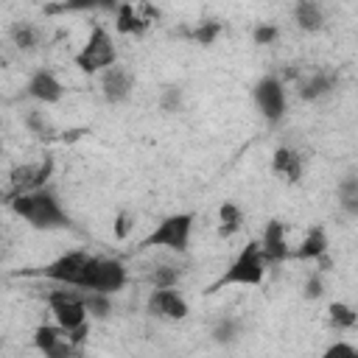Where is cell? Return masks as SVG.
Instances as JSON below:
<instances>
[{
	"instance_id": "1",
	"label": "cell",
	"mask_w": 358,
	"mask_h": 358,
	"mask_svg": "<svg viewBox=\"0 0 358 358\" xmlns=\"http://www.w3.org/2000/svg\"><path fill=\"white\" fill-rule=\"evenodd\" d=\"M8 207L14 215H20L34 229H67V227H73V221L64 213L53 187H42V190H31L25 196H17Z\"/></svg>"
},
{
	"instance_id": "2",
	"label": "cell",
	"mask_w": 358,
	"mask_h": 358,
	"mask_svg": "<svg viewBox=\"0 0 358 358\" xmlns=\"http://www.w3.org/2000/svg\"><path fill=\"white\" fill-rule=\"evenodd\" d=\"M266 271H268V263L263 257L260 241H252L238 252V257L224 268V274L207 288V294H215L227 285H260Z\"/></svg>"
},
{
	"instance_id": "3",
	"label": "cell",
	"mask_w": 358,
	"mask_h": 358,
	"mask_svg": "<svg viewBox=\"0 0 358 358\" xmlns=\"http://www.w3.org/2000/svg\"><path fill=\"white\" fill-rule=\"evenodd\" d=\"M193 221H196V213H173V215H165L140 246L143 249H168V252L185 255L190 249Z\"/></svg>"
},
{
	"instance_id": "4",
	"label": "cell",
	"mask_w": 358,
	"mask_h": 358,
	"mask_svg": "<svg viewBox=\"0 0 358 358\" xmlns=\"http://www.w3.org/2000/svg\"><path fill=\"white\" fill-rule=\"evenodd\" d=\"M73 62H76V67L81 73H90V76L115 67L117 64V48L112 42V34L101 22H95L90 36H87V42H84V48L73 56Z\"/></svg>"
},
{
	"instance_id": "5",
	"label": "cell",
	"mask_w": 358,
	"mask_h": 358,
	"mask_svg": "<svg viewBox=\"0 0 358 358\" xmlns=\"http://www.w3.org/2000/svg\"><path fill=\"white\" fill-rule=\"evenodd\" d=\"M129 282V271L123 260L117 257H90L87 277H84V291H101V294H115Z\"/></svg>"
},
{
	"instance_id": "6",
	"label": "cell",
	"mask_w": 358,
	"mask_h": 358,
	"mask_svg": "<svg viewBox=\"0 0 358 358\" xmlns=\"http://www.w3.org/2000/svg\"><path fill=\"white\" fill-rule=\"evenodd\" d=\"M48 302H50V313L56 319V324L70 333L81 324L90 322V313H87V305H84V291L81 288H64V291H53L48 294Z\"/></svg>"
},
{
	"instance_id": "7",
	"label": "cell",
	"mask_w": 358,
	"mask_h": 358,
	"mask_svg": "<svg viewBox=\"0 0 358 358\" xmlns=\"http://www.w3.org/2000/svg\"><path fill=\"white\" fill-rule=\"evenodd\" d=\"M90 257L92 255H87V252H67V255L50 260L48 266H42L36 274L45 277V280H53L64 288H81L84 291V277H87Z\"/></svg>"
},
{
	"instance_id": "8",
	"label": "cell",
	"mask_w": 358,
	"mask_h": 358,
	"mask_svg": "<svg viewBox=\"0 0 358 358\" xmlns=\"http://www.w3.org/2000/svg\"><path fill=\"white\" fill-rule=\"evenodd\" d=\"M53 173V159H42V162H22L11 171L8 176V190H6V204H11L17 196H25L31 190H42L48 187V179Z\"/></svg>"
},
{
	"instance_id": "9",
	"label": "cell",
	"mask_w": 358,
	"mask_h": 358,
	"mask_svg": "<svg viewBox=\"0 0 358 358\" xmlns=\"http://www.w3.org/2000/svg\"><path fill=\"white\" fill-rule=\"evenodd\" d=\"M255 103L268 123H280L285 115V84L280 76H263L255 84Z\"/></svg>"
},
{
	"instance_id": "10",
	"label": "cell",
	"mask_w": 358,
	"mask_h": 358,
	"mask_svg": "<svg viewBox=\"0 0 358 358\" xmlns=\"http://www.w3.org/2000/svg\"><path fill=\"white\" fill-rule=\"evenodd\" d=\"M145 310L157 319H168V322H182L190 313L187 299L176 291V288H159V291H148L145 299Z\"/></svg>"
},
{
	"instance_id": "11",
	"label": "cell",
	"mask_w": 358,
	"mask_h": 358,
	"mask_svg": "<svg viewBox=\"0 0 358 358\" xmlns=\"http://www.w3.org/2000/svg\"><path fill=\"white\" fill-rule=\"evenodd\" d=\"M134 90V76L126 64H115L101 73V95L106 103H123Z\"/></svg>"
},
{
	"instance_id": "12",
	"label": "cell",
	"mask_w": 358,
	"mask_h": 358,
	"mask_svg": "<svg viewBox=\"0 0 358 358\" xmlns=\"http://www.w3.org/2000/svg\"><path fill=\"white\" fill-rule=\"evenodd\" d=\"M260 249H263V257L268 266H280L291 257V246L285 241V224L280 218H271L263 229V238H260Z\"/></svg>"
},
{
	"instance_id": "13",
	"label": "cell",
	"mask_w": 358,
	"mask_h": 358,
	"mask_svg": "<svg viewBox=\"0 0 358 358\" xmlns=\"http://www.w3.org/2000/svg\"><path fill=\"white\" fill-rule=\"evenodd\" d=\"M25 92H28L34 101L50 106V103H59V101L64 98V84L56 78V73H50V70H36V73L28 78Z\"/></svg>"
},
{
	"instance_id": "14",
	"label": "cell",
	"mask_w": 358,
	"mask_h": 358,
	"mask_svg": "<svg viewBox=\"0 0 358 358\" xmlns=\"http://www.w3.org/2000/svg\"><path fill=\"white\" fill-rule=\"evenodd\" d=\"M148 28H151V22L140 14L137 6H131V3H120V6L115 8V31H117V34H126V36H143Z\"/></svg>"
},
{
	"instance_id": "15",
	"label": "cell",
	"mask_w": 358,
	"mask_h": 358,
	"mask_svg": "<svg viewBox=\"0 0 358 358\" xmlns=\"http://www.w3.org/2000/svg\"><path fill=\"white\" fill-rule=\"evenodd\" d=\"M327 232H324V227H310L308 229V235L302 238V243L291 252V257L294 260H310V263H316L322 255H327Z\"/></svg>"
},
{
	"instance_id": "16",
	"label": "cell",
	"mask_w": 358,
	"mask_h": 358,
	"mask_svg": "<svg viewBox=\"0 0 358 358\" xmlns=\"http://www.w3.org/2000/svg\"><path fill=\"white\" fill-rule=\"evenodd\" d=\"M336 84H338V78H336L333 73L316 70L313 76H308L305 81H299V98H302V101H319V98L330 95V92L336 90Z\"/></svg>"
},
{
	"instance_id": "17",
	"label": "cell",
	"mask_w": 358,
	"mask_h": 358,
	"mask_svg": "<svg viewBox=\"0 0 358 358\" xmlns=\"http://www.w3.org/2000/svg\"><path fill=\"white\" fill-rule=\"evenodd\" d=\"M294 22H296L302 31L316 34V31L324 28V8H322L319 3H313V0H299V3L294 6Z\"/></svg>"
},
{
	"instance_id": "18",
	"label": "cell",
	"mask_w": 358,
	"mask_h": 358,
	"mask_svg": "<svg viewBox=\"0 0 358 358\" xmlns=\"http://www.w3.org/2000/svg\"><path fill=\"white\" fill-rule=\"evenodd\" d=\"M243 224V213L235 201H224L218 207V235L221 238H232Z\"/></svg>"
},
{
	"instance_id": "19",
	"label": "cell",
	"mask_w": 358,
	"mask_h": 358,
	"mask_svg": "<svg viewBox=\"0 0 358 358\" xmlns=\"http://www.w3.org/2000/svg\"><path fill=\"white\" fill-rule=\"evenodd\" d=\"M327 322H330V327L333 330H352L355 324H358V310L352 308V305H347V302H330V308H327Z\"/></svg>"
},
{
	"instance_id": "20",
	"label": "cell",
	"mask_w": 358,
	"mask_h": 358,
	"mask_svg": "<svg viewBox=\"0 0 358 358\" xmlns=\"http://www.w3.org/2000/svg\"><path fill=\"white\" fill-rule=\"evenodd\" d=\"M336 196H338V207L347 215L358 218V176H344L336 187Z\"/></svg>"
},
{
	"instance_id": "21",
	"label": "cell",
	"mask_w": 358,
	"mask_h": 358,
	"mask_svg": "<svg viewBox=\"0 0 358 358\" xmlns=\"http://www.w3.org/2000/svg\"><path fill=\"white\" fill-rule=\"evenodd\" d=\"M179 277H182L179 266H154V268H148L145 282L151 285V291H159V288H176Z\"/></svg>"
},
{
	"instance_id": "22",
	"label": "cell",
	"mask_w": 358,
	"mask_h": 358,
	"mask_svg": "<svg viewBox=\"0 0 358 358\" xmlns=\"http://www.w3.org/2000/svg\"><path fill=\"white\" fill-rule=\"evenodd\" d=\"M8 34H11V42L20 50H34L42 42V34H39V28L34 22H14Z\"/></svg>"
},
{
	"instance_id": "23",
	"label": "cell",
	"mask_w": 358,
	"mask_h": 358,
	"mask_svg": "<svg viewBox=\"0 0 358 358\" xmlns=\"http://www.w3.org/2000/svg\"><path fill=\"white\" fill-rule=\"evenodd\" d=\"M241 333H243V324H241V319H235V316H224V319H218L215 324H213V341L215 344H235L238 338H241Z\"/></svg>"
},
{
	"instance_id": "24",
	"label": "cell",
	"mask_w": 358,
	"mask_h": 358,
	"mask_svg": "<svg viewBox=\"0 0 358 358\" xmlns=\"http://www.w3.org/2000/svg\"><path fill=\"white\" fill-rule=\"evenodd\" d=\"M64 336H67V333H64L59 324H39V327L34 330V344H36V350L45 355V352L53 350Z\"/></svg>"
},
{
	"instance_id": "25",
	"label": "cell",
	"mask_w": 358,
	"mask_h": 358,
	"mask_svg": "<svg viewBox=\"0 0 358 358\" xmlns=\"http://www.w3.org/2000/svg\"><path fill=\"white\" fill-rule=\"evenodd\" d=\"M25 126H28V131H34L39 140H53L59 131L53 129V123L48 120V115L45 112H39V109H31V112H25Z\"/></svg>"
},
{
	"instance_id": "26",
	"label": "cell",
	"mask_w": 358,
	"mask_h": 358,
	"mask_svg": "<svg viewBox=\"0 0 358 358\" xmlns=\"http://www.w3.org/2000/svg\"><path fill=\"white\" fill-rule=\"evenodd\" d=\"M84 305L90 319H106L112 313V296L101 291H84Z\"/></svg>"
},
{
	"instance_id": "27",
	"label": "cell",
	"mask_w": 358,
	"mask_h": 358,
	"mask_svg": "<svg viewBox=\"0 0 358 358\" xmlns=\"http://www.w3.org/2000/svg\"><path fill=\"white\" fill-rule=\"evenodd\" d=\"M221 31H224L221 22H199L196 28H190V39L196 45H213L221 36Z\"/></svg>"
},
{
	"instance_id": "28",
	"label": "cell",
	"mask_w": 358,
	"mask_h": 358,
	"mask_svg": "<svg viewBox=\"0 0 358 358\" xmlns=\"http://www.w3.org/2000/svg\"><path fill=\"white\" fill-rule=\"evenodd\" d=\"M299 154L294 151V148H288V145H280L277 151H274V157H271V173H277V176H285L288 173V168L294 165V159H296Z\"/></svg>"
},
{
	"instance_id": "29",
	"label": "cell",
	"mask_w": 358,
	"mask_h": 358,
	"mask_svg": "<svg viewBox=\"0 0 358 358\" xmlns=\"http://www.w3.org/2000/svg\"><path fill=\"white\" fill-rule=\"evenodd\" d=\"M131 229H134V215H131L129 210H120V213L115 215V221H112V235H115L117 241H126V238L131 235Z\"/></svg>"
},
{
	"instance_id": "30",
	"label": "cell",
	"mask_w": 358,
	"mask_h": 358,
	"mask_svg": "<svg viewBox=\"0 0 358 358\" xmlns=\"http://www.w3.org/2000/svg\"><path fill=\"white\" fill-rule=\"evenodd\" d=\"M252 39H255V45H274L280 39V28L274 22H260V25H255Z\"/></svg>"
},
{
	"instance_id": "31",
	"label": "cell",
	"mask_w": 358,
	"mask_h": 358,
	"mask_svg": "<svg viewBox=\"0 0 358 358\" xmlns=\"http://www.w3.org/2000/svg\"><path fill=\"white\" fill-rule=\"evenodd\" d=\"M322 358H358V347L350 341H336L322 352Z\"/></svg>"
},
{
	"instance_id": "32",
	"label": "cell",
	"mask_w": 358,
	"mask_h": 358,
	"mask_svg": "<svg viewBox=\"0 0 358 358\" xmlns=\"http://www.w3.org/2000/svg\"><path fill=\"white\" fill-rule=\"evenodd\" d=\"M159 106H162V112H179V106H182V90L179 87H168L162 95H159Z\"/></svg>"
},
{
	"instance_id": "33",
	"label": "cell",
	"mask_w": 358,
	"mask_h": 358,
	"mask_svg": "<svg viewBox=\"0 0 358 358\" xmlns=\"http://www.w3.org/2000/svg\"><path fill=\"white\" fill-rule=\"evenodd\" d=\"M322 294H324V282H322V274H319V271L308 274V280H305V285H302V296H305V299H319Z\"/></svg>"
},
{
	"instance_id": "34",
	"label": "cell",
	"mask_w": 358,
	"mask_h": 358,
	"mask_svg": "<svg viewBox=\"0 0 358 358\" xmlns=\"http://www.w3.org/2000/svg\"><path fill=\"white\" fill-rule=\"evenodd\" d=\"M87 336H90V322L87 324H81V327H76V330H70L67 333V338H70V344H76L78 350L84 347V341H87Z\"/></svg>"
},
{
	"instance_id": "35",
	"label": "cell",
	"mask_w": 358,
	"mask_h": 358,
	"mask_svg": "<svg viewBox=\"0 0 358 358\" xmlns=\"http://www.w3.org/2000/svg\"><path fill=\"white\" fill-rule=\"evenodd\" d=\"M84 134H90V129H81V126H78V129H67V131H62L59 140H62V143H76V140H81Z\"/></svg>"
},
{
	"instance_id": "36",
	"label": "cell",
	"mask_w": 358,
	"mask_h": 358,
	"mask_svg": "<svg viewBox=\"0 0 358 358\" xmlns=\"http://www.w3.org/2000/svg\"><path fill=\"white\" fill-rule=\"evenodd\" d=\"M316 266H319V274H322V271H330V268H333V257H330V255H322V257L316 260Z\"/></svg>"
}]
</instances>
